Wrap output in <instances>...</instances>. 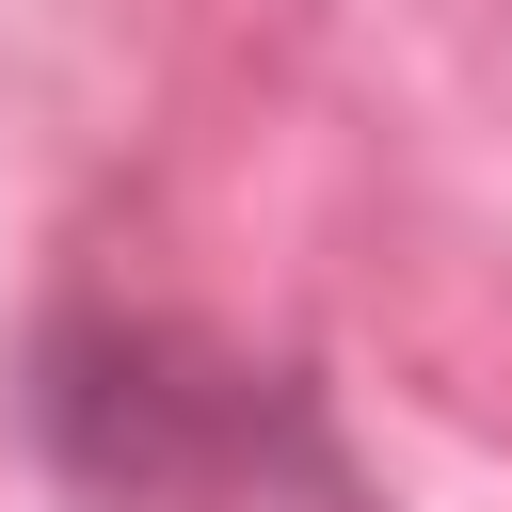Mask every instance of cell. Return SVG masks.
Wrapping results in <instances>:
<instances>
[{"label":"cell","instance_id":"cell-1","mask_svg":"<svg viewBox=\"0 0 512 512\" xmlns=\"http://www.w3.org/2000/svg\"><path fill=\"white\" fill-rule=\"evenodd\" d=\"M16 416L112 512H224V496L352 512V464H336L320 400L288 368L208 352L192 320H144V304H48V336L16 352Z\"/></svg>","mask_w":512,"mask_h":512}]
</instances>
